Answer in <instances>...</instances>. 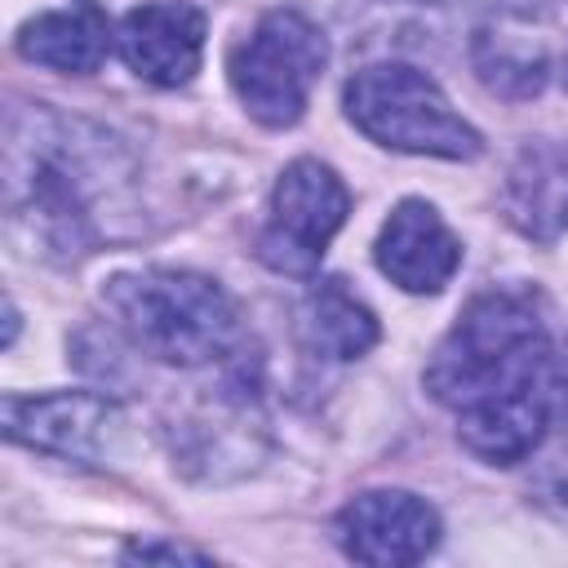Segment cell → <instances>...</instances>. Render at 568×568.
<instances>
[{"label":"cell","mask_w":568,"mask_h":568,"mask_svg":"<svg viewBox=\"0 0 568 568\" xmlns=\"http://www.w3.org/2000/svg\"><path fill=\"white\" fill-rule=\"evenodd\" d=\"M564 351L537 293L497 284L475 293L435 342L422 382L457 413V439L484 466H519L555 422Z\"/></svg>","instance_id":"6da1fadb"},{"label":"cell","mask_w":568,"mask_h":568,"mask_svg":"<svg viewBox=\"0 0 568 568\" xmlns=\"http://www.w3.org/2000/svg\"><path fill=\"white\" fill-rule=\"evenodd\" d=\"M138 169L106 129L18 102L4 115V217L49 262H80L111 240L106 209H120Z\"/></svg>","instance_id":"7a4b0ae2"},{"label":"cell","mask_w":568,"mask_h":568,"mask_svg":"<svg viewBox=\"0 0 568 568\" xmlns=\"http://www.w3.org/2000/svg\"><path fill=\"white\" fill-rule=\"evenodd\" d=\"M102 306L129 346L173 368H204L240 346V311L231 293L200 271H120L106 280Z\"/></svg>","instance_id":"3957f363"},{"label":"cell","mask_w":568,"mask_h":568,"mask_svg":"<svg viewBox=\"0 0 568 568\" xmlns=\"http://www.w3.org/2000/svg\"><path fill=\"white\" fill-rule=\"evenodd\" d=\"M346 120L377 146L435 160H475L484 151L479 129L453 111L448 93L413 62H373L342 89Z\"/></svg>","instance_id":"277c9868"},{"label":"cell","mask_w":568,"mask_h":568,"mask_svg":"<svg viewBox=\"0 0 568 568\" xmlns=\"http://www.w3.org/2000/svg\"><path fill=\"white\" fill-rule=\"evenodd\" d=\"M328 40L320 22L293 4H280L266 9L253 31L231 49L226 75L240 106L262 129H293L311 102V89L320 84Z\"/></svg>","instance_id":"5b68a950"},{"label":"cell","mask_w":568,"mask_h":568,"mask_svg":"<svg viewBox=\"0 0 568 568\" xmlns=\"http://www.w3.org/2000/svg\"><path fill=\"white\" fill-rule=\"evenodd\" d=\"M346 213H351V191L337 178V169H328L315 155L284 164L266 200V222L257 231V262L275 275L311 280L333 235L342 231Z\"/></svg>","instance_id":"8992f818"},{"label":"cell","mask_w":568,"mask_h":568,"mask_svg":"<svg viewBox=\"0 0 568 568\" xmlns=\"http://www.w3.org/2000/svg\"><path fill=\"white\" fill-rule=\"evenodd\" d=\"M4 439L75 462V466H106L129 439V413L98 390H49V395H18L0 399Z\"/></svg>","instance_id":"52a82bcc"},{"label":"cell","mask_w":568,"mask_h":568,"mask_svg":"<svg viewBox=\"0 0 568 568\" xmlns=\"http://www.w3.org/2000/svg\"><path fill=\"white\" fill-rule=\"evenodd\" d=\"M439 532H444L439 510L408 488L355 493L333 519V537L342 555L355 564H377V568L422 564L439 546Z\"/></svg>","instance_id":"ba28073f"},{"label":"cell","mask_w":568,"mask_h":568,"mask_svg":"<svg viewBox=\"0 0 568 568\" xmlns=\"http://www.w3.org/2000/svg\"><path fill=\"white\" fill-rule=\"evenodd\" d=\"M204 36H209V18L200 4L146 0L115 22V53L138 80L155 89H182L204 62Z\"/></svg>","instance_id":"9c48e42d"},{"label":"cell","mask_w":568,"mask_h":568,"mask_svg":"<svg viewBox=\"0 0 568 568\" xmlns=\"http://www.w3.org/2000/svg\"><path fill=\"white\" fill-rule=\"evenodd\" d=\"M377 271L404 293H439L462 266V240L448 231L430 200H399L373 244Z\"/></svg>","instance_id":"30bf717a"},{"label":"cell","mask_w":568,"mask_h":568,"mask_svg":"<svg viewBox=\"0 0 568 568\" xmlns=\"http://www.w3.org/2000/svg\"><path fill=\"white\" fill-rule=\"evenodd\" d=\"M501 209L519 235L555 244L568 231V146L550 138L524 142L506 169Z\"/></svg>","instance_id":"8fae6325"},{"label":"cell","mask_w":568,"mask_h":568,"mask_svg":"<svg viewBox=\"0 0 568 568\" xmlns=\"http://www.w3.org/2000/svg\"><path fill=\"white\" fill-rule=\"evenodd\" d=\"M115 44V27L102 18L93 4H67V9H44L27 18L13 36V49L49 71L62 75H93Z\"/></svg>","instance_id":"7c38bea8"},{"label":"cell","mask_w":568,"mask_h":568,"mask_svg":"<svg viewBox=\"0 0 568 568\" xmlns=\"http://www.w3.org/2000/svg\"><path fill=\"white\" fill-rule=\"evenodd\" d=\"M470 62H475L479 84L506 102L537 98L550 80L546 44L515 18H497V22L479 27L475 44H470Z\"/></svg>","instance_id":"4fadbf2b"},{"label":"cell","mask_w":568,"mask_h":568,"mask_svg":"<svg viewBox=\"0 0 568 568\" xmlns=\"http://www.w3.org/2000/svg\"><path fill=\"white\" fill-rule=\"evenodd\" d=\"M302 337L315 355L359 359L377 346V315L346 288V280H320L302 302Z\"/></svg>","instance_id":"5bb4252c"},{"label":"cell","mask_w":568,"mask_h":568,"mask_svg":"<svg viewBox=\"0 0 568 568\" xmlns=\"http://www.w3.org/2000/svg\"><path fill=\"white\" fill-rule=\"evenodd\" d=\"M124 559H129V564H155V559H169V564H178V559L209 564L204 550H195V546H178V541H133V546H124Z\"/></svg>","instance_id":"9a60e30c"},{"label":"cell","mask_w":568,"mask_h":568,"mask_svg":"<svg viewBox=\"0 0 568 568\" xmlns=\"http://www.w3.org/2000/svg\"><path fill=\"white\" fill-rule=\"evenodd\" d=\"M555 422L568 430V351H564V364H559V386H555Z\"/></svg>","instance_id":"2e32d148"},{"label":"cell","mask_w":568,"mask_h":568,"mask_svg":"<svg viewBox=\"0 0 568 568\" xmlns=\"http://www.w3.org/2000/svg\"><path fill=\"white\" fill-rule=\"evenodd\" d=\"M13 337H18V306L13 297H4V346H13Z\"/></svg>","instance_id":"e0dca14e"},{"label":"cell","mask_w":568,"mask_h":568,"mask_svg":"<svg viewBox=\"0 0 568 568\" xmlns=\"http://www.w3.org/2000/svg\"><path fill=\"white\" fill-rule=\"evenodd\" d=\"M559 75H564V89H568V49H564V62H559Z\"/></svg>","instance_id":"ac0fdd59"}]
</instances>
